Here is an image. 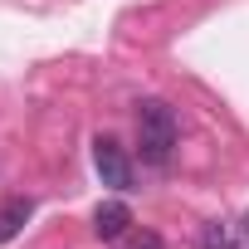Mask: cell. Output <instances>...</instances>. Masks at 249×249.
I'll return each instance as SVG.
<instances>
[{
	"instance_id": "obj_1",
	"label": "cell",
	"mask_w": 249,
	"mask_h": 249,
	"mask_svg": "<svg viewBox=\"0 0 249 249\" xmlns=\"http://www.w3.org/2000/svg\"><path fill=\"white\" fill-rule=\"evenodd\" d=\"M176 142H181V122H176L171 103L147 98L137 107V147H142V161L147 166H166L176 157Z\"/></svg>"
},
{
	"instance_id": "obj_2",
	"label": "cell",
	"mask_w": 249,
	"mask_h": 249,
	"mask_svg": "<svg viewBox=\"0 0 249 249\" xmlns=\"http://www.w3.org/2000/svg\"><path fill=\"white\" fill-rule=\"evenodd\" d=\"M93 171L107 191H132V161L112 137H93Z\"/></svg>"
},
{
	"instance_id": "obj_3",
	"label": "cell",
	"mask_w": 249,
	"mask_h": 249,
	"mask_svg": "<svg viewBox=\"0 0 249 249\" xmlns=\"http://www.w3.org/2000/svg\"><path fill=\"white\" fill-rule=\"evenodd\" d=\"M137 220H132V210H127V200H103L98 210H93V230H98V239H107V244H122V234H127Z\"/></svg>"
},
{
	"instance_id": "obj_4",
	"label": "cell",
	"mask_w": 249,
	"mask_h": 249,
	"mask_svg": "<svg viewBox=\"0 0 249 249\" xmlns=\"http://www.w3.org/2000/svg\"><path fill=\"white\" fill-rule=\"evenodd\" d=\"M30 215H35V200H30V196H10V200H0V244H10V239L25 230Z\"/></svg>"
},
{
	"instance_id": "obj_5",
	"label": "cell",
	"mask_w": 249,
	"mask_h": 249,
	"mask_svg": "<svg viewBox=\"0 0 249 249\" xmlns=\"http://www.w3.org/2000/svg\"><path fill=\"white\" fill-rule=\"evenodd\" d=\"M200 249H239V230L230 220H205L200 225Z\"/></svg>"
},
{
	"instance_id": "obj_6",
	"label": "cell",
	"mask_w": 249,
	"mask_h": 249,
	"mask_svg": "<svg viewBox=\"0 0 249 249\" xmlns=\"http://www.w3.org/2000/svg\"><path fill=\"white\" fill-rule=\"evenodd\" d=\"M122 249H166V239H161L157 230H142V225H132L127 234H122Z\"/></svg>"
},
{
	"instance_id": "obj_7",
	"label": "cell",
	"mask_w": 249,
	"mask_h": 249,
	"mask_svg": "<svg viewBox=\"0 0 249 249\" xmlns=\"http://www.w3.org/2000/svg\"><path fill=\"white\" fill-rule=\"evenodd\" d=\"M244 239H249V215H244Z\"/></svg>"
}]
</instances>
